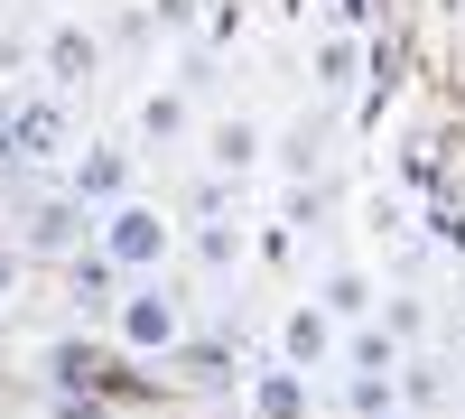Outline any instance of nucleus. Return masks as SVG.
<instances>
[{
    "instance_id": "f257e3e1",
    "label": "nucleus",
    "mask_w": 465,
    "mask_h": 419,
    "mask_svg": "<svg viewBox=\"0 0 465 419\" xmlns=\"http://www.w3.org/2000/svg\"><path fill=\"white\" fill-rule=\"evenodd\" d=\"M94 243L122 261V280H159V271H168V252H177V214H168V205H149V196H122V205H103V214H94Z\"/></svg>"
},
{
    "instance_id": "f03ea898",
    "label": "nucleus",
    "mask_w": 465,
    "mask_h": 419,
    "mask_svg": "<svg viewBox=\"0 0 465 419\" xmlns=\"http://www.w3.org/2000/svg\"><path fill=\"white\" fill-rule=\"evenodd\" d=\"M112 326H122V345H131V354H168L177 335H186L177 298H168L159 280H131V289H122V308H112Z\"/></svg>"
},
{
    "instance_id": "7ed1b4c3",
    "label": "nucleus",
    "mask_w": 465,
    "mask_h": 419,
    "mask_svg": "<svg viewBox=\"0 0 465 419\" xmlns=\"http://www.w3.org/2000/svg\"><path fill=\"white\" fill-rule=\"evenodd\" d=\"M344 354V326L317 308V298H298V308L280 317V364H298V373H326Z\"/></svg>"
},
{
    "instance_id": "20e7f679",
    "label": "nucleus",
    "mask_w": 465,
    "mask_h": 419,
    "mask_svg": "<svg viewBox=\"0 0 465 419\" xmlns=\"http://www.w3.org/2000/svg\"><path fill=\"white\" fill-rule=\"evenodd\" d=\"M10 159H65V103L56 94H37L10 112Z\"/></svg>"
},
{
    "instance_id": "39448f33",
    "label": "nucleus",
    "mask_w": 465,
    "mask_h": 419,
    "mask_svg": "<svg viewBox=\"0 0 465 419\" xmlns=\"http://www.w3.org/2000/svg\"><path fill=\"white\" fill-rule=\"evenodd\" d=\"M65 196L74 205H122L131 196V149H84L74 177H65Z\"/></svg>"
},
{
    "instance_id": "423d86ee",
    "label": "nucleus",
    "mask_w": 465,
    "mask_h": 419,
    "mask_svg": "<svg viewBox=\"0 0 465 419\" xmlns=\"http://www.w3.org/2000/svg\"><path fill=\"white\" fill-rule=\"evenodd\" d=\"M65 289H74V308H122L131 280H122V261H112L103 243H84V252L65 261Z\"/></svg>"
},
{
    "instance_id": "0eeeda50",
    "label": "nucleus",
    "mask_w": 465,
    "mask_h": 419,
    "mask_svg": "<svg viewBox=\"0 0 465 419\" xmlns=\"http://www.w3.org/2000/svg\"><path fill=\"white\" fill-rule=\"evenodd\" d=\"M252 419H307V373L298 364H261L252 373Z\"/></svg>"
},
{
    "instance_id": "6e6552de",
    "label": "nucleus",
    "mask_w": 465,
    "mask_h": 419,
    "mask_svg": "<svg viewBox=\"0 0 465 419\" xmlns=\"http://www.w3.org/2000/svg\"><path fill=\"white\" fill-rule=\"evenodd\" d=\"M344 373H401V335L391 326H344Z\"/></svg>"
},
{
    "instance_id": "1a4fd4ad",
    "label": "nucleus",
    "mask_w": 465,
    "mask_h": 419,
    "mask_svg": "<svg viewBox=\"0 0 465 419\" xmlns=\"http://www.w3.org/2000/svg\"><path fill=\"white\" fill-rule=\"evenodd\" d=\"M84 224H94V205H47V214H28V243L37 252H84Z\"/></svg>"
},
{
    "instance_id": "9d476101",
    "label": "nucleus",
    "mask_w": 465,
    "mask_h": 419,
    "mask_svg": "<svg viewBox=\"0 0 465 419\" xmlns=\"http://www.w3.org/2000/svg\"><path fill=\"white\" fill-rule=\"evenodd\" d=\"M354 65H363V47H354V28H335V37H317V85H326V94H354Z\"/></svg>"
},
{
    "instance_id": "9b49d317",
    "label": "nucleus",
    "mask_w": 465,
    "mask_h": 419,
    "mask_svg": "<svg viewBox=\"0 0 465 419\" xmlns=\"http://www.w3.org/2000/svg\"><path fill=\"white\" fill-rule=\"evenodd\" d=\"M94 56H103V47H94L84 28H56V37H47V75H56V85H84Z\"/></svg>"
},
{
    "instance_id": "f8f14e48",
    "label": "nucleus",
    "mask_w": 465,
    "mask_h": 419,
    "mask_svg": "<svg viewBox=\"0 0 465 419\" xmlns=\"http://www.w3.org/2000/svg\"><path fill=\"white\" fill-rule=\"evenodd\" d=\"M317 308H326L335 326H363V308H372V280H363V271H335V280L317 289Z\"/></svg>"
},
{
    "instance_id": "ddd939ff",
    "label": "nucleus",
    "mask_w": 465,
    "mask_h": 419,
    "mask_svg": "<svg viewBox=\"0 0 465 419\" xmlns=\"http://www.w3.org/2000/svg\"><path fill=\"white\" fill-rule=\"evenodd\" d=\"M186 131H196L186 94H149V103H140V140H186Z\"/></svg>"
},
{
    "instance_id": "4468645a",
    "label": "nucleus",
    "mask_w": 465,
    "mask_h": 419,
    "mask_svg": "<svg viewBox=\"0 0 465 419\" xmlns=\"http://www.w3.org/2000/svg\"><path fill=\"white\" fill-rule=\"evenodd\" d=\"M205 159H214V168H252V159H261V131H252V122H214V131H205Z\"/></svg>"
},
{
    "instance_id": "2eb2a0df",
    "label": "nucleus",
    "mask_w": 465,
    "mask_h": 419,
    "mask_svg": "<svg viewBox=\"0 0 465 419\" xmlns=\"http://www.w3.org/2000/svg\"><path fill=\"white\" fill-rule=\"evenodd\" d=\"M326 19H335V28H363V19H372V0H326Z\"/></svg>"
},
{
    "instance_id": "dca6fc26",
    "label": "nucleus",
    "mask_w": 465,
    "mask_h": 419,
    "mask_svg": "<svg viewBox=\"0 0 465 419\" xmlns=\"http://www.w3.org/2000/svg\"><path fill=\"white\" fill-rule=\"evenodd\" d=\"M10 289H19V252L0 243V298H10Z\"/></svg>"
}]
</instances>
